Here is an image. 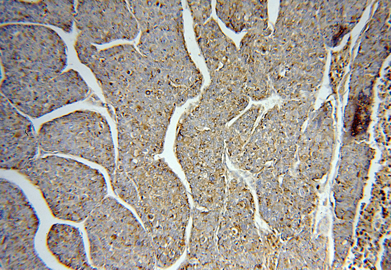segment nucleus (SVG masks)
<instances>
[{
    "label": "nucleus",
    "mask_w": 391,
    "mask_h": 270,
    "mask_svg": "<svg viewBox=\"0 0 391 270\" xmlns=\"http://www.w3.org/2000/svg\"><path fill=\"white\" fill-rule=\"evenodd\" d=\"M74 47L113 108L117 140L142 148L163 146L176 108L194 95L132 44L99 50L82 42Z\"/></svg>",
    "instance_id": "nucleus-1"
},
{
    "label": "nucleus",
    "mask_w": 391,
    "mask_h": 270,
    "mask_svg": "<svg viewBox=\"0 0 391 270\" xmlns=\"http://www.w3.org/2000/svg\"><path fill=\"white\" fill-rule=\"evenodd\" d=\"M0 92L10 102L46 111L66 97L78 77L67 65V47L49 27L31 24L0 26Z\"/></svg>",
    "instance_id": "nucleus-2"
},
{
    "label": "nucleus",
    "mask_w": 391,
    "mask_h": 270,
    "mask_svg": "<svg viewBox=\"0 0 391 270\" xmlns=\"http://www.w3.org/2000/svg\"><path fill=\"white\" fill-rule=\"evenodd\" d=\"M117 172L133 183L121 199L134 209L151 237L156 267H171L185 247L188 206L183 184L163 158L135 161Z\"/></svg>",
    "instance_id": "nucleus-3"
},
{
    "label": "nucleus",
    "mask_w": 391,
    "mask_h": 270,
    "mask_svg": "<svg viewBox=\"0 0 391 270\" xmlns=\"http://www.w3.org/2000/svg\"><path fill=\"white\" fill-rule=\"evenodd\" d=\"M91 265L97 270H153L152 239L132 212L112 196L85 220Z\"/></svg>",
    "instance_id": "nucleus-4"
},
{
    "label": "nucleus",
    "mask_w": 391,
    "mask_h": 270,
    "mask_svg": "<svg viewBox=\"0 0 391 270\" xmlns=\"http://www.w3.org/2000/svg\"><path fill=\"white\" fill-rule=\"evenodd\" d=\"M18 172L40 191L52 214L62 220L85 221L108 194L99 170L70 158L41 156Z\"/></svg>",
    "instance_id": "nucleus-5"
},
{
    "label": "nucleus",
    "mask_w": 391,
    "mask_h": 270,
    "mask_svg": "<svg viewBox=\"0 0 391 270\" xmlns=\"http://www.w3.org/2000/svg\"><path fill=\"white\" fill-rule=\"evenodd\" d=\"M138 24L137 47L178 82L188 80L198 71L185 44L180 0H128Z\"/></svg>",
    "instance_id": "nucleus-6"
},
{
    "label": "nucleus",
    "mask_w": 391,
    "mask_h": 270,
    "mask_svg": "<svg viewBox=\"0 0 391 270\" xmlns=\"http://www.w3.org/2000/svg\"><path fill=\"white\" fill-rule=\"evenodd\" d=\"M38 139L41 156L65 154L95 163L107 171L110 180L116 170L114 145L110 126L100 113L77 110L47 122Z\"/></svg>",
    "instance_id": "nucleus-7"
},
{
    "label": "nucleus",
    "mask_w": 391,
    "mask_h": 270,
    "mask_svg": "<svg viewBox=\"0 0 391 270\" xmlns=\"http://www.w3.org/2000/svg\"><path fill=\"white\" fill-rule=\"evenodd\" d=\"M40 226L37 213L21 188L0 181V270H52L40 257L35 238Z\"/></svg>",
    "instance_id": "nucleus-8"
},
{
    "label": "nucleus",
    "mask_w": 391,
    "mask_h": 270,
    "mask_svg": "<svg viewBox=\"0 0 391 270\" xmlns=\"http://www.w3.org/2000/svg\"><path fill=\"white\" fill-rule=\"evenodd\" d=\"M74 23L76 40L95 45L135 39L140 30L125 0H78Z\"/></svg>",
    "instance_id": "nucleus-9"
},
{
    "label": "nucleus",
    "mask_w": 391,
    "mask_h": 270,
    "mask_svg": "<svg viewBox=\"0 0 391 270\" xmlns=\"http://www.w3.org/2000/svg\"><path fill=\"white\" fill-rule=\"evenodd\" d=\"M0 167L17 171L36 158L38 134L31 121L0 93Z\"/></svg>",
    "instance_id": "nucleus-10"
},
{
    "label": "nucleus",
    "mask_w": 391,
    "mask_h": 270,
    "mask_svg": "<svg viewBox=\"0 0 391 270\" xmlns=\"http://www.w3.org/2000/svg\"><path fill=\"white\" fill-rule=\"evenodd\" d=\"M74 0H0L1 24L31 22L53 25L69 33L73 29Z\"/></svg>",
    "instance_id": "nucleus-11"
},
{
    "label": "nucleus",
    "mask_w": 391,
    "mask_h": 270,
    "mask_svg": "<svg viewBox=\"0 0 391 270\" xmlns=\"http://www.w3.org/2000/svg\"><path fill=\"white\" fill-rule=\"evenodd\" d=\"M47 248L62 265L72 270H97L90 264L83 235L79 228L65 224H55L46 238Z\"/></svg>",
    "instance_id": "nucleus-12"
},
{
    "label": "nucleus",
    "mask_w": 391,
    "mask_h": 270,
    "mask_svg": "<svg viewBox=\"0 0 391 270\" xmlns=\"http://www.w3.org/2000/svg\"><path fill=\"white\" fill-rule=\"evenodd\" d=\"M193 18L194 29L203 25L211 13V6L207 1H188Z\"/></svg>",
    "instance_id": "nucleus-13"
}]
</instances>
